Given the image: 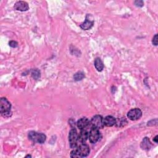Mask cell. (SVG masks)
Masks as SVG:
<instances>
[{"mask_svg": "<svg viewBox=\"0 0 158 158\" xmlns=\"http://www.w3.org/2000/svg\"><path fill=\"white\" fill-rule=\"evenodd\" d=\"M11 104L6 98L0 100V112L4 117H9L12 115L11 111Z\"/></svg>", "mask_w": 158, "mask_h": 158, "instance_id": "obj_1", "label": "cell"}, {"mask_svg": "<svg viewBox=\"0 0 158 158\" xmlns=\"http://www.w3.org/2000/svg\"><path fill=\"white\" fill-rule=\"evenodd\" d=\"M28 138L35 143L43 144L47 140V137L42 133H38L35 131H31L28 134Z\"/></svg>", "mask_w": 158, "mask_h": 158, "instance_id": "obj_2", "label": "cell"}, {"mask_svg": "<svg viewBox=\"0 0 158 158\" xmlns=\"http://www.w3.org/2000/svg\"><path fill=\"white\" fill-rule=\"evenodd\" d=\"M78 157H85L89 155L90 149L89 146L85 143L79 144L75 148L73 149Z\"/></svg>", "mask_w": 158, "mask_h": 158, "instance_id": "obj_3", "label": "cell"}, {"mask_svg": "<svg viewBox=\"0 0 158 158\" xmlns=\"http://www.w3.org/2000/svg\"><path fill=\"white\" fill-rule=\"evenodd\" d=\"M69 141L70 146L71 148H75L78 145V134L77 133V130L73 128L70 130L69 135Z\"/></svg>", "mask_w": 158, "mask_h": 158, "instance_id": "obj_4", "label": "cell"}, {"mask_svg": "<svg viewBox=\"0 0 158 158\" xmlns=\"http://www.w3.org/2000/svg\"><path fill=\"white\" fill-rule=\"evenodd\" d=\"M90 124L93 127L101 129H103L104 127V123H103V118L100 115H96L94 117H92Z\"/></svg>", "mask_w": 158, "mask_h": 158, "instance_id": "obj_5", "label": "cell"}, {"mask_svg": "<svg viewBox=\"0 0 158 158\" xmlns=\"http://www.w3.org/2000/svg\"><path fill=\"white\" fill-rule=\"evenodd\" d=\"M101 137V134L99 131L98 129L92 127L89 132V140L91 143H96L97 141H99Z\"/></svg>", "mask_w": 158, "mask_h": 158, "instance_id": "obj_6", "label": "cell"}, {"mask_svg": "<svg viewBox=\"0 0 158 158\" xmlns=\"http://www.w3.org/2000/svg\"><path fill=\"white\" fill-rule=\"evenodd\" d=\"M142 116V111L139 108H134L130 110L127 113V117L131 121L140 119Z\"/></svg>", "mask_w": 158, "mask_h": 158, "instance_id": "obj_7", "label": "cell"}, {"mask_svg": "<svg viewBox=\"0 0 158 158\" xmlns=\"http://www.w3.org/2000/svg\"><path fill=\"white\" fill-rule=\"evenodd\" d=\"M90 124V122L87 117H82L80 118V119H79L77 122V127L81 130L86 129L89 126Z\"/></svg>", "mask_w": 158, "mask_h": 158, "instance_id": "obj_8", "label": "cell"}, {"mask_svg": "<svg viewBox=\"0 0 158 158\" xmlns=\"http://www.w3.org/2000/svg\"><path fill=\"white\" fill-rule=\"evenodd\" d=\"M14 9L19 11H27L29 9L28 5L27 2H23V1H19L15 3L14 5Z\"/></svg>", "mask_w": 158, "mask_h": 158, "instance_id": "obj_9", "label": "cell"}, {"mask_svg": "<svg viewBox=\"0 0 158 158\" xmlns=\"http://www.w3.org/2000/svg\"><path fill=\"white\" fill-rule=\"evenodd\" d=\"M89 137V132L86 130V129H82L81 133L78 134V143L79 144L85 143L88 140Z\"/></svg>", "mask_w": 158, "mask_h": 158, "instance_id": "obj_10", "label": "cell"}, {"mask_svg": "<svg viewBox=\"0 0 158 158\" xmlns=\"http://www.w3.org/2000/svg\"><path fill=\"white\" fill-rule=\"evenodd\" d=\"M116 118L111 115H107L103 118V123L104 126L112 127L115 126Z\"/></svg>", "mask_w": 158, "mask_h": 158, "instance_id": "obj_11", "label": "cell"}, {"mask_svg": "<svg viewBox=\"0 0 158 158\" xmlns=\"http://www.w3.org/2000/svg\"><path fill=\"white\" fill-rule=\"evenodd\" d=\"M94 25V21L90 20L88 19V16L87 15L86 17L85 21L81 25V28L84 30H90Z\"/></svg>", "mask_w": 158, "mask_h": 158, "instance_id": "obj_12", "label": "cell"}, {"mask_svg": "<svg viewBox=\"0 0 158 158\" xmlns=\"http://www.w3.org/2000/svg\"><path fill=\"white\" fill-rule=\"evenodd\" d=\"M140 146L141 148L143 149H145V150H148L151 148V144L149 141V140L148 138L147 137H145L143 138L142 142L141 143V145H140Z\"/></svg>", "mask_w": 158, "mask_h": 158, "instance_id": "obj_13", "label": "cell"}, {"mask_svg": "<svg viewBox=\"0 0 158 158\" xmlns=\"http://www.w3.org/2000/svg\"><path fill=\"white\" fill-rule=\"evenodd\" d=\"M95 66L96 70L99 72H101L104 69V64L100 58H96L95 60Z\"/></svg>", "mask_w": 158, "mask_h": 158, "instance_id": "obj_14", "label": "cell"}, {"mask_svg": "<svg viewBox=\"0 0 158 158\" xmlns=\"http://www.w3.org/2000/svg\"><path fill=\"white\" fill-rule=\"evenodd\" d=\"M127 123L126 118H118V119H116V122H115V126L116 127H123Z\"/></svg>", "mask_w": 158, "mask_h": 158, "instance_id": "obj_15", "label": "cell"}, {"mask_svg": "<svg viewBox=\"0 0 158 158\" xmlns=\"http://www.w3.org/2000/svg\"><path fill=\"white\" fill-rule=\"evenodd\" d=\"M85 77V74L82 72H78L73 75L74 81H80Z\"/></svg>", "mask_w": 158, "mask_h": 158, "instance_id": "obj_16", "label": "cell"}, {"mask_svg": "<svg viewBox=\"0 0 158 158\" xmlns=\"http://www.w3.org/2000/svg\"><path fill=\"white\" fill-rule=\"evenodd\" d=\"M32 77L35 79V80H38L39 78H40V71L38 69H35L32 70Z\"/></svg>", "mask_w": 158, "mask_h": 158, "instance_id": "obj_17", "label": "cell"}, {"mask_svg": "<svg viewBox=\"0 0 158 158\" xmlns=\"http://www.w3.org/2000/svg\"><path fill=\"white\" fill-rule=\"evenodd\" d=\"M134 4L137 7H143V5H144L143 2L141 1V0H138V1H135L134 2Z\"/></svg>", "mask_w": 158, "mask_h": 158, "instance_id": "obj_18", "label": "cell"}, {"mask_svg": "<svg viewBox=\"0 0 158 158\" xmlns=\"http://www.w3.org/2000/svg\"><path fill=\"white\" fill-rule=\"evenodd\" d=\"M9 45L12 48H16L18 46V43L16 41H11V42H9Z\"/></svg>", "mask_w": 158, "mask_h": 158, "instance_id": "obj_19", "label": "cell"}, {"mask_svg": "<svg viewBox=\"0 0 158 158\" xmlns=\"http://www.w3.org/2000/svg\"><path fill=\"white\" fill-rule=\"evenodd\" d=\"M152 43L155 46L157 45V34H156L154 36V37L152 38Z\"/></svg>", "mask_w": 158, "mask_h": 158, "instance_id": "obj_20", "label": "cell"}, {"mask_svg": "<svg viewBox=\"0 0 158 158\" xmlns=\"http://www.w3.org/2000/svg\"><path fill=\"white\" fill-rule=\"evenodd\" d=\"M158 138V136L156 135V136L153 138V141H154L155 143H156L158 142V140H157L158 138Z\"/></svg>", "mask_w": 158, "mask_h": 158, "instance_id": "obj_21", "label": "cell"}, {"mask_svg": "<svg viewBox=\"0 0 158 158\" xmlns=\"http://www.w3.org/2000/svg\"><path fill=\"white\" fill-rule=\"evenodd\" d=\"M32 157V156H31L30 155H27V156H26V157Z\"/></svg>", "mask_w": 158, "mask_h": 158, "instance_id": "obj_22", "label": "cell"}]
</instances>
